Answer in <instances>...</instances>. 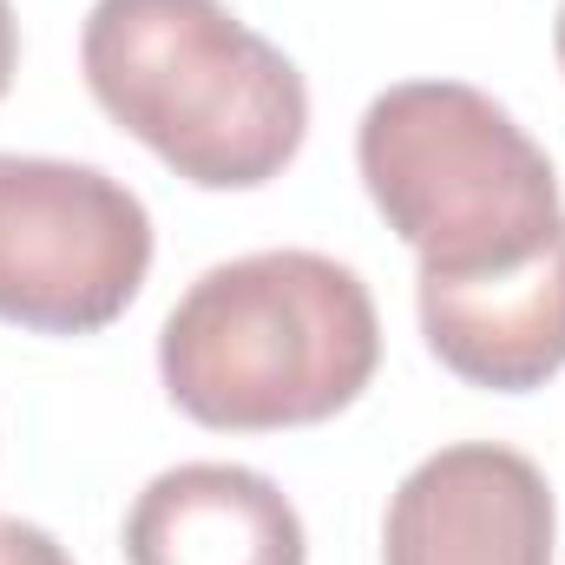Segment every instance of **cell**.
<instances>
[{
    "label": "cell",
    "instance_id": "obj_1",
    "mask_svg": "<svg viewBox=\"0 0 565 565\" xmlns=\"http://www.w3.org/2000/svg\"><path fill=\"white\" fill-rule=\"evenodd\" d=\"M382 369L369 282L322 250L217 264L158 329V375L178 415L217 434L316 427L362 402Z\"/></svg>",
    "mask_w": 565,
    "mask_h": 565
},
{
    "label": "cell",
    "instance_id": "obj_2",
    "mask_svg": "<svg viewBox=\"0 0 565 565\" xmlns=\"http://www.w3.org/2000/svg\"><path fill=\"white\" fill-rule=\"evenodd\" d=\"M79 66L99 113L198 191H257L302 151L296 60L224 0H93Z\"/></svg>",
    "mask_w": 565,
    "mask_h": 565
},
{
    "label": "cell",
    "instance_id": "obj_3",
    "mask_svg": "<svg viewBox=\"0 0 565 565\" xmlns=\"http://www.w3.org/2000/svg\"><path fill=\"white\" fill-rule=\"evenodd\" d=\"M355 171L422 277H487L565 237L559 171L526 126L460 79H402L369 99Z\"/></svg>",
    "mask_w": 565,
    "mask_h": 565
},
{
    "label": "cell",
    "instance_id": "obj_4",
    "mask_svg": "<svg viewBox=\"0 0 565 565\" xmlns=\"http://www.w3.org/2000/svg\"><path fill=\"white\" fill-rule=\"evenodd\" d=\"M151 270V211L73 158L0 151V322L33 335L113 329Z\"/></svg>",
    "mask_w": 565,
    "mask_h": 565
},
{
    "label": "cell",
    "instance_id": "obj_5",
    "mask_svg": "<svg viewBox=\"0 0 565 565\" xmlns=\"http://www.w3.org/2000/svg\"><path fill=\"white\" fill-rule=\"evenodd\" d=\"M553 487L500 440H460L427 454L395 487L382 565H553Z\"/></svg>",
    "mask_w": 565,
    "mask_h": 565
},
{
    "label": "cell",
    "instance_id": "obj_6",
    "mask_svg": "<svg viewBox=\"0 0 565 565\" xmlns=\"http://www.w3.org/2000/svg\"><path fill=\"white\" fill-rule=\"evenodd\" d=\"M434 362L467 388L526 395L565 369V237L487 277H415Z\"/></svg>",
    "mask_w": 565,
    "mask_h": 565
},
{
    "label": "cell",
    "instance_id": "obj_7",
    "mask_svg": "<svg viewBox=\"0 0 565 565\" xmlns=\"http://www.w3.org/2000/svg\"><path fill=\"white\" fill-rule=\"evenodd\" d=\"M126 565H309V540L277 480L184 460L132 500Z\"/></svg>",
    "mask_w": 565,
    "mask_h": 565
},
{
    "label": "cell",
    "instance_id": "obj_8",
    "mask_svg": "<svg viewBox=\"0 0 565 565\" xmlns=\"http://www.w3.org/2000/svg\"><path fill=\"white\" fill-rule=\"evenodd\" d=\"M0 565H73V559L60 553V540H53V533H40V526H26V520L0 513Z\"/></svg>",
    "mask_w": 565,
    "mask_h": 565
},
{
    "label": "cell",
    "instance_id": "obj_9",
    "mask_svg": "<svg viewBox=\"0 0 565 565\" xmlns=\"http://www.w3.org/2000/svg\"><path fill=\"white\" fill-rule=\"evenodd\" d=\"M13 73H20V20H13V7L0 0V99H7Z\"/></svg>",
    "mask_w": 565,
    "mask_h": 565
},
{
    "label": "cell",
    "instance_id": "obj_10",
    "mask_svg": "<svg viewBox=\"0 0 565 565\" xmlns=\"http://www.w3.org/2000/svg\"><path fill=\"white\" fill-rule=\"evenodd\" d=\"M553 53H559V73H565V7H559V20H553Z\"/></svg>",
    "mask_w": 565,
    "mask_h": 565
}]
</instances>
